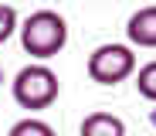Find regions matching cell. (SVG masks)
I'll use <instances>...</instances> for the list:
<instances>
[{
	"mask_svg": "<svg viewBox=\"0 0 156 136\" xmlns=\"http://www.w3.org/2000/svg\"><path fill=\"white\" fill-rule=\"evenodd\" d=\"M78 136H126V123L115 112H88Z\"/></svg>",
	"mask_w": 156,
	"mask_h": 136,
	"instance_id": "5b68a950",
	"label": "cell"
},
{
	"mask_svg": "<svg viewBox=\"0 0 156 136\" xmlns=\"http://www.w3.org/2000/svg\"><path fill=\"white\" fill-rule=\"evenodd\" d=\"M136 89L146 102H156V61H146L143 68H136Z\"/></svg>",
	"mask_w": 156,
	"mask_h": 136,
	"instance_id": "52a82bcc",
	"label": "cell"
},
{
	"mask_svg": "<svg viewBox=\"0 0 156 136\" xmlns=\"http://www.w3.org/2000/svg\"><path fill=\"white\" fill-rule=\"evenodd\" d=\"M129 48H156V4L139 7L126 24Z\"/></svg>",
	"mask_w": 156,
	"mask_h": 136,
	"instance_id": "277c9868",
	"label": "cell"
},
{
	"mask_svg": "<svg viewBox=\"0 0 156 136\" xmlns=\"http://www.w3.org/2000/svg\"><path fill=\"white\" fill-rule=\"evenodd\" d=\"M58 92H61V82H58V75L51 72L44 61L24 65V68L14 75V82H10L14 102H17L20 109H31V112H41V109L55 105Z\"/></svg>",
	"mask_w": 156,
	"mask_h": 136,
	"instance_id": "7a4b0ae2",
	"label": "cell"
},
{
	"mask_svg": "<svg viewBox=\"0 0 156 136\" xmlns=\"http://www.w3.org/2000/svg\"><path fill=\"white\" fill-rule=\"evenodd\" d=\"M88 78L95 85H119L129 75H136V51L129 44H98L88 54V65H85Z\"/></svg>",
	"mask_w": 156,
	"mask_h": 136,
	"instance_id": "3957f363",
	"label": "cell"
},
{
	"mask_svg": "<svg viewBox=\"0 0 156 136\" xmlns=\"http://www.w3.org/2000/svg\"><path fill=\"white\" fill-rule=\"evenodd\" d=\"M7 136H58V133H55L51 123H44V119H37V116H27V119H17Z\"/></svg>",
	"mask_w": 156,
	"mask_h": 136,
	"instance_id": "8992f818",
	"label": "cell"
},
{
	"mask_svg": "<svg viewBox=\"0 0 156 136\" xmlns=\"http://www.w3.org/2000/svg\"><path fill=\"white\" fill-rule=\"evenodd\" d=\"M68 44V20L58 10H34L20 24V48L37 61L61 54Z\"/></svg>",
	"mask_w": 156,
	"mask_h": 136,
	"instance_id": "6da1fadb",
	"label": "cell"
},
{
	"mask_svg": "<svg viewBox=\"0 0 156 136\" xmlns=\"http://www.w3.org/2000/svg\"><path fill=\"white\" fill-rule=\"evenodd\" d=\"M14 31H20V20H17V10L10 4H0V44H7L14 38Z\"/></svg>",
	"mask_w": 156,
	"mask_h": 136,
	"instance_id": "ba28073f",
	"label": "cell"
}]
</instances>
